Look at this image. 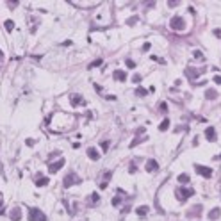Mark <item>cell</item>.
I'll return each instance as SVG.
<instances>
[{
  "label": "cell",
  "instance_id": "cell-1",
  "mask_svg": "<svg viewBox=\"0 0 221 221\" xmlns=\"http://www.w3.org/2000/svg\"><path fill=\"white\" fill-rule=\"evenodd\" d=\"M80 182H82V179H80L75 171H70V173L64 177V180H63L64 187H72V186H77V184H80Z\"/></svg>",
  "mask_w": 221,
  "mask_h": 221
},
{
  "label": "cell",
  "instance_id": "cell-2",
  "mask_svg": "<svg viewBox=\"0 0 221 221\" xmlns=\"http://www.w3.org/2000/svg\"><path fill=\"white\" fill-rule=\"evenodd\" d=\"M193 194H194V189H189V187H177V191H175V196L179 198V201H186Z\"/></svg>",
  "mask_w": 221,
  "mask_h": 221
},
{
  "label": "cell",
  "instance_id": "cell-3",
  "mask_svg": "<svg viewBox=\"0 0 221 221\" xmlns=\"http://www.w3.org/2000/svg\"><path fill=\"white\" fill-rule=\"evenodd\" d=\"M29 219L31 221H46V216L38 207H32V209H29Z\"/></svg>",
  "mask_w": 221,
  "mask_h": 221
},
{
  "label": "cell",
  "instance_id": "cell-4",
  "mask_svg": "<svg viewBox=\"0 0 221 221\" xmlns=\"http://www.w3.org/2000/svg\"><path fill=\"white\" fill-rule=\"evenodd\" d=\"M169 27H171L173 31H184V27H186L184 18H182V16H173V18L169 20Z\"/></svg>",
  "mask_w": 221,
  "mask_h": 221
},
{
  "label": "cell",
  "instance_id": "cell-5",
  "mask_svg": "<svg viewBox=\"0 0 221 221\" xmlns=\"http://www.w3.org/2000/svg\"><path fill=\"white\" fill-rule=\"evenodd\" d=\"M194 169H196V173H200L203 179H211V177H212V169H211V168H207V166L194 164Z\"/></svg>",
  "mask_w": 221,
  "mask_h": 221
},
{
  "label": "cell",
  "instance_id": "cell-6",
  "mask_svg": "<svg viewBox=\"0 0 221 221\" xmlns=\"http://www.w3.org/2000/svg\"><path fill=\"white\" fill-rule=\"evenodd\" d=\"M63 166H64V159H59L57 162H52V164L48 166V173H57Z\"/></svg>",
  "mask_w": 221,
  "mask_h": 221
},
{
  "label": "cell",
  "instance_id": "cell-7",
  "mask_svg": "<svg viewBox=\"0 0 221 221\" xmlns=\"http://www.w3.org/2000/svg\"><path fill=\"white\" fill-rule=\"evenodd\" d=\"M159 169V162L155 159H148L146 160V171L148 173H153V171H157Z\"/></svg>",
  "mask_w": 221,
  "mask_h": 221
},
{
  "label": "cell",
  "instance_id": "cell-8",
  "mask_svg": "<svg viewBox=\"0 0 221 221\" xmlns=\"http://www.w3.org/2000/svg\"><path fill=\"white\" fill-rule=\"evenodd\" d=\"M87 157L91 159V160H98V159H100V152H98L95 146H89L87 148Z\"/></svg>",
  "mask_w": 221,
  "mask_h": 221
},
{
  "label": "cell",
  "instance_id": "cell-9",
  "mask_svg": "<svg viewBox=\"0 0 221 221\" xmlns=\"http://www.w3.org/2000/svg\"><path fill=\"white\" fill-rule=\"evenodd\" d=\"M9 218L13 221H20L21 219V209H20V207H14V209L9 212Z\"/></svg>",
  "mask_w": 221,
  "mask_h": 221
},
{
  "label": "cell",
  "instance_id": "cell-10",
  "mask_svg": "<svg viewBox=\"0 0 221 221\" xmlns=\"http://www.w3.org/2000/svg\"><path fill=\"white\" fill-rule=\"evenodd\" d=\"M205 137H207L209 141H212V143H214V141L218 139V136H216V130H214L212 127H209V128L205 130Z\"/></svg>",
  "mask_w": 221,
  "mask_h": 221
},
{
  "label": "cell",
  "instance_id": "cell-11",
  "mask_svg": "<svg viewBox=\"0 0 221 221\" xmlns=\"http://www.w3.org/2000/svg\"><path fill=\"white\" fill-rule=\"evenodd\" d=\"M112 77H114L116 80H120V82H125L127 80V73L123 70H116L114 73H112Z\"/></svg>",
  "mask_w": 221,
  "mask_h": 221
},
{
  "label": "cell",
  "instance_id": "cell-12",
  "mask_svg": "<svg viewBox=\"0 0 221 221\" xmlns=\"http://www.w3.org/2000/svg\"><path fill=\"white\" fill-rule=\"evenodd\" d=\"M86 102H84V98H82V96L80 95H72V105H84Z\"/></svg>",
  "mask_w": 221,
  "mask_h": 221
},
{
  "label": "cell",
  "instance_id": "cell-13",
  "mask_svg": "<svg viewBox=\"0 0 221 221\" xmlns=\"http://www.w3.org/2000/svg\"><path fill=\"white\" fill-rule=\"evenodd\" d=\"M219 216H221V209L219 207H216V209H212V211L209 212V219H212V221H216Z\"/></svg>",
  "mask_w": 221,
  "mask_h": 221
},
{
  "label": "cell",
  "instance_id": "cell-14",
  "mask_svg": "<svg viewBox=\"0 0 221 221\" xmlns=\"http://www.w3.org/2000/svg\"><path fill=\"white\" fill-rule=\"evenodd\" d=\"M148 211H150V209H148L146 205H141V207H137V209H136V212H137V216H139V218H145V216L148 214Z\"/></svg>",
  "mask_w": 221,
  "mask_h": 221
},
{
  "label": "cell",
  "instance_id": "cell-15",
  "mask_svg": "<svg viewBox=\"0 0 221 221\" xmlns=\"http://www.w3.org/2000/svg\"><path fill=\"white\" fill-rule=\"evenodd\" d=\"M205 98H207V100H216V98H218V91H216V89H207V91H205Z\"/></svg>",
  "mask_w": 221,
  "mask_h": 221
},
{
  "label": "cell",
  "instance_id": "cell-16",
  "mask_svg": "<svg viewBox=\"0 0 221 221\" xmlns=\"http://www.w3.org/2000/svg\"><path fill=\"white\" fill-rule=\"evenodd\" d=\"M186 75H187L189 79H194V77H198V75H200V70H194V68H187V70H186Z\"/></svg>",
  "mask_w": 221,
  "mask_h": 221
},
{
  "label": "cell",
  "instance_id": "cell-17",
  "mask_svg": "<svg viewBox=\"0 0 221 221\" xmlns=\"http://www.w3.org/2000/svg\"><path fill=\"white\" fill-rule=\"evenodd\" d=\"M168 128H169V120L168 118H164V120L160 121V125H159V130H160V132H166Z\"/></svg>",
  "mask_w": 221,
  "mask_h": 221
},
{
  "label": "cell",
  "instance_id": "cell-18",
  "mask_svg": "<svg viewBox=\"0 0 221 221\" xmlns=\"http://www.w3.org/2000/svg\"><path fill=\"white\" fill-rule=\"evenodd\" d=\"M36 186H38V187L48 186V179H46V177H38V179H36Z\"/></svg>",
  "mask_w": 221,
  "mask_h": 221
},
{
  "label": "cell",
  "instance_id": "cell-19",
  "mask_svg": "<svg viewBox=\"0 0 221 221\" xmlns=\"http://www.w3.org/2000/svg\"><path fill=\"white\" fill-rule=\"evenodd\" d=\"M179 182H180V184H187V182H189V175L180 173V175H179Z\"/></svg>",
  "mask_w": 221,
  "mask_h": 221
},
{
  "label": "cell",
  "instance_id": "cell-20",
  "mask_svg": "<svg viewBox=\"0 0 221 221\" xmlns=\"http://www.w3.org/2000/svg\"><path fill=\"white\" fill-rule=\"evenodd\" d=\"M4 27L11 32L13 29H14V21H13V20H6V21H4Z\"/></svg>",
  "mask_w": 221,
  "mask_h": 221
},
{
  "label": "cell",
  "instance_id": "cell-21",
  "mask_svg": "<svg viewBox=\"0 0 221 221\" xmlns=\"http://www.w3.org/2000/svg\"><path fill=\"white\" fill-rule=\"evenodd\" d=\"M200 211H201V205H194L189 211V214H200Z\"/></svg>",
  "mask_w": 221,
  "mask_h": 221
},
{
  "label": "cell",
  "instance_id": "cell-22",
  "mask_svg": "<svg viewBox=\"0 0 221 221\" xmlns=\"http://www.w3.org/2000/svg\"><path fill=\"white\" fill-rule=\"evenodd\" d=\"M136 95H137V96H145V95H146V91H145L143 87H137V89H136Z\"/></svg>",
  "mask_w": 221,
  "mask_h": 221
},
{
  "label": "cell",
  "instance_id": "cell-23",
  "mask_svg": "<svg viewBox=\"0 0 221 221\" xmlns=\"http://www.w3.org/2000/svg\"><path fill=\"white\" fill-rule=\"evenodd\" d=\"M102 64V59H96V61H93V63L89 64V68H96V66H100Z\"/></svg>",
  "mask_w": 221,
  "mask_h": 221
},
{
  "label": "cell",
  "instance_id": "cell-24",
  "mask_svg": "<svg viewBox=\"0 0 221 221\" xmlns=\"http://www.w3.org/2000/svg\"><path fill=\"white\" fill-rule=\"evenodd\" d=\"M125 63H127L128 68H136V63H134V61H130V59H125Z\"/></svg>",
  "mask_w": 221,
  "mask_h": 221
},
{
  "label": "cell",
  "instance_id": "cell-25",
  "mask_svg": "<svg viewBox=\"0 0 221 221\" xmlns=\"http://www.w3.org/2000/svg\"><path fill=\"white\" fill-rule=\"evenodd\" d=\"M109 145H111L109 141H104V143H102V150H104V152H107V150H109Z\"/></svg>",
  "mask_w": 221,
  "mask_h": 221
},
{
  "label": "cell",
  "instance_id": "cell-26",
  "mask_svg": "<svg viewBox=\"0 0 221 221\" xmlns=\"http://www.w3.org/2000/svg\"><path fill=\"white\" fill-rule=\"evenodd\" d=\"M91 200H93V203H98V201H100V196H98L96 193H93V196H91Z\"/></svg>",
  "mask_w": 221,
  "mask_h": 221
},
{
  "label": "cell",
  "instance_id": "cell-27",
  "mask_svg": "<svg viewBox=\"0 0 221 221\" xmlns=\"http://www.w3.org/2000/svg\"><path fill=\"white\" fill-rule=\"evenodd\" d=\"M194 57H196V59H200V61L203 59V55H201V52H200V50H194Z\"/></svg>",
  "mask_w": 221,
  "mask_h": 221
},
{
  "label": "cell",
  "instance_id": "cell-28",
  "mask_svg": "<svg viewBox=\"0 0 221 221\" xmlns=\"http://www.w3.org/2000/svg\"><path fill=\"white\" fill-rule=\"evenodd\" d=\"M214 82L221 86V75H216V77H214Z\"/></svg>",
  "mask_w": 221,
  "mask_h": 221
},
{
  "label": "cell",
  "instance_id": "cell-29",
  "mask_svg": "<svg viewBox=\"0 0 221 221\" xmlns=\"http://www.w3.org/2000/svg\"><path fill=\"white\" fill-rule=\"evenodd\" d=\"M120 203H121V200H120V198H114V200H112V205H116V207H118Z\"/></svg>",
  "mask_w": 221,
  "mask_h": 221
},
{
  "label": "cell",
  "instance_id": "cell-30",
  "mask_svg": "<svg viewBox=\"0 0 221 221\" xmlns=\"http://www.w3.org/2000/svg\"><path fill=\"white\" fill-rule=\"evenodd\" d=\"M175 6H179V2H177V0H171V2H169V7H175Z\"/></svg>",
  "mask_w": 221,
  "mask_h": 221
},
{
  "label": "cell",
  "instance_id": "cell-31",
  "mask_svg": "<svg viewBox=\"0 0 221 221\" xmlns=\"http://www.w3.org/2000/svg\"><path fill=\"white\" fill-rule=\"evenodd\" d=\"M132 80H134V82H139V80H141V75H134V79H132Z\"/></svg>",
  "mask_w": 221,
  "mask_h": 221
},
{
  "label": "cell",
  "instance_id": "cell-32",
  "mask_svg": "<svg viewBox=\"0 0 221 221\" xmlns=\"http://www.w3.org/2000/svg\"><path fill=\"white\" fill-rule=\"evenodd\" d=\"M143 50H150V43H145V45H143Z\"/></svg>",
  "mask_w": 221,
  "mask_h": 221
},
{
  "label": "cell",
  "instance_id": "cell-33",
  "mask_svg": "<svg viewBox=\"0 0 221 221\" xmlns=\"http://www.w3.org/2000/svg\"><path fill=\"white\" fill-rule=\"evenodd\" d=\"M214 34H216L218 38H221V31H219V29H216V31H214Z\"/></svg>",
  "mask_w": 221,
  "mask_h": 221
},
{
  "label": "cell",
  "instance_id": "cell-34",
  "mask_svg": "<svg viewBox=\"0 0 221 221\" xmlns=\"http://www.w3.org/2000/svg\"><path fill=\"white\" fill-rule=\"evenodd\" d=\"M2 61H4V53L0 52V63H2Z\"/></svg>",
  "mask_w": 221,
  "mask_h": 221
},
{
  "label": "cell",
  "instance_id": "cell-35",
  "mask_svg": "<svg viewBox=\"0 0 221 221\" xmlns=\"http://www.w3.org/2000/svg\"><path fill=\"white\" fill-rule=\"evenodd\" d=\"M2 203H4V201H2V193H0V207H2Z\"/></svg>",
  "mask_w": 221,
  "mask_h": 221
},
{
  "label": "cell",
  "instance_id": "cell-36",
  "mask_svg": "<svg viewBox=\"0 0 221 221\" xmlns=\"http://www.w3.org/2000/svg\"><path fill=\"white\" fill-rule=\"evenodd\" d=\"M219 159H221V155H219Z\"/></svg>",
  "mask_w": 221,
  "mask_h": 221
}]
</instances>
